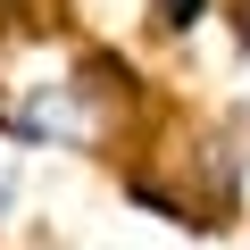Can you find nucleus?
<instances>
[{"mask_svg":"<svg viewBox=\"0 0 250 250\" xmlns=\"http://www.w3.org/2000/svg\"><path fill=\"white\" fill-rule=\"evenodd\" d=\"M17 192H25V159L9 150V159H0V225L17 217Z\"/></svg>","mask_w":250,"mask_h":250,"instance_id":"obj_3","label":"nucleus"},{"mask_svg":"<svg viewBox=\"0 0 250 250\" xmlns=\"http://www.w3.org/2000/svg\"><path fill=\"white\" fill-rule=\"evenodd\" d=\"M233 42L250 50V0H233Z\"/></svg>","mask_w":250,"mask_h":250,"instance_id":"obj_4","label":"nucleus"},{"mask_svg":"<svg viewBox=\"0 0 250 250\" xmlns=\"http://www.w3.org/2000/svg\"><path fill=\"white\" fill-rule=\"evenodd\" d=\"M142 17H150V34H159V42H192V34H200V17H208V0H142Z\"/></svg>","mask_w":250,"mask_h":250,"instance_id":"obj_2","label":"nucleus"},{"mask_svg":"<svg viewBox=\"0 0 250 250\" xmlns=\"http://www.w3.org/2000/svg\"><path fill=\"white\" fill-rule=\"evenodd\" d=\"M117 83H125L117 59H83V67H67V75L17 83L9 100H0V142H9L17 159H25V150L100 159V142L117 134Z\"/></svg>","mask_w":250,"mask_h":250,"instance_id":"obj_1","label":"nucleus"}]
</instances>
